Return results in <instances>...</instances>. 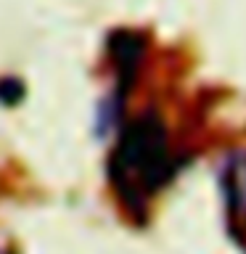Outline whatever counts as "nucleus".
<instances>
[{
    "instance_id": "1",
    "label": "nucleus",
    "mask_w": 246,
    "mask_h": 254,
    "mask_svg": "<svg viewBox=\"0 0 246 254\" xmlns=\"http://www.w3.org/2000/svg\"><path fill=\"white\" fill-rule=\"evenodd\" d=\"M178 164L172 159L167 127L154 111L140 114L119 135V143L109 159V178L122 204L132 214L146 212L148 196L175 175Z\"/></svg>"
},
{
    "instance_id": "2",
    "label": "nucleus",
    "mask_w": 246,
    "mask_h": 254,
    "mask_svg": "<svg viewBox=\"0 0 246 254\" xmlns=\"http://www.w3.org/2000/svg\"><path fill=\"white\" fill-rule=\"evenodd\" d=\"M222 186H225L228 212L233 220L246 217V154H236L228 159V167L222 170Z\"/></svg>"
}]
</instances>
